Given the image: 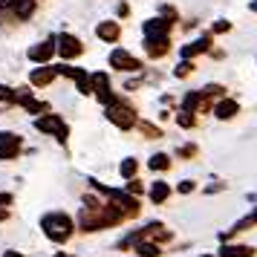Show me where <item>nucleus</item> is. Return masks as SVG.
I'll use <instances>...</instances> for the list:
<instances>
[{
  "mask_svg": "<svg viewBox=\"0 0 257 257\" xmlns=\"http://www.w3.org/2000/svg\"><path fill=\"white\" fill-rule=\"evenodd\" d=\"M41 228H44V234H47L52 243H67V240L72 237V220L64 214V211L47 214V217L41 220Z\"/></svg>",
  "mask_w": 257,
  "mask_h": 257,
  "instance_id": "nucleus-1",
  "label": "nucleus"
},
{
  "mask_svg": "<svg viewBox=\"0 0 257 257\" xmlns=\"http://www.w3.org/2000/svg\"><path fill=\"white\" fill-rule=\"evenodd\" d=\"M90 185H93L95 191H104L107 197H110V202H113V205H116L121 214H124V217H139L142 208H139V199L133 197V194H127V191H113V188H104L98 179H90Z\"/></svg>",
  "mask_w": 257,
  "mask_h": 257,
  "instance_id": "nucleus-2",
  "label": "nucleus"
},
{
  "mask_svg": "<svg viewBox=\"0 0 257 257\" xmlns=\"http://www.w3.org/2000/svg\"><path fill=\"white\" fill-rule=\"evenodd\" d=\"M104 107H107L104 116L110 118L118 130H130L133 124H136V110H133L127 101H116V98H113V101H110V104H104Z\"/></svg>",
  "mask_w": 257,
  "mask_h": 257,
  "instance_id": "nucleus-3",
  "label": "nucleus"
},
{
  "mask_svg": "<svg viewBox=\"0 0 257 257\" xmlns=\"http://www.w3.org/2000/svg\"><path fill=\"white\" fill-rule=\"evenodd\" d=\"M35 130L52 133L58 142H67V124H64V118L55 116V113H44L41 118H35Z\"/></svg>",
  "mask_w": 257,
  "mask_h": 257,
  "instance_id": "nucleus-4",
  "label": "nucleus"
},
{
  "mask_svg": "<svg viewBox=\"0 0 257 257\" xmlns=\"http://www.w3.org/2000/svg\"><path fill=\"white\" fill-rule=\"evenodd\" d=\"M90 84H93V95L101 101V104H110L116 95H113V87H110V75L107 72H93L90 75Z\"/></svg>",
  "mask_w": 257,
  "mask_h": 257,
  "instance_id": "nucleus-5",
  "label": "nucleus"
},
{
  "mask_svg": "<svg viewBox=\"0 0 257 257\" xmlns=\"http://www.w3.org/2000/svg\"><path fill=\"white\" fill-rule=\"evenodd\" d=\"M110 67H116V70H121V72H142V64L139 58H133L130 52H124V49H113L110 52Z\"/></svg>",
  "mask_w": 257,
  "mask_h": 257,
  "instance_id": "nucleus-6",
  "label": "nucleus"
},
{
  "mask_svg": "<svg viewBox=\"0 0 257 257\" xmlns=\"http://www.w3.org/2000/svg\"><path fill=\"white\" fill-rule=\"evenodd\" d=\"M21 153V136L18 133H0V159L3 162H9V159H15Z\"/></svg>",
  "mask_w": 257,
  "mask_h": 257,
  "instance_id": "nucleus-7",
  "label": "nucleus"
},
{
  "mask_svg": "<svg viewBox=\"0 0 257 257\" xmlns=\"http://www.w3.org/2000/svg\"><path fill=\"white\" fill-rule=\"evenodd\" d=\"M55 49H58L64 58H78V55L84 52V44L75 35H61L58 38V47H55Z\"/></svg>",
  "mask_w": 257,
  "mask_h": 257,
  "instance_id": "nucleus-8",
  "label": "nucleus"
},
{
  "mask_svg": "<svg viewBox=\"0 0 257 257\" xmlns=\"http://www.w3.org/2000/svg\"><path fill=\"white\" fill-rule=\"evenodd\" d=\"M211 41H214V35H211V32H205L202 38H197L194 44L182 47L179 52H182V58H194V55H202V52H208V49H211Z\"/></svg>",
  "mask_w": 257,
  "mask_h": 257,
  "instance_id": "nucleus-9",
  "label": "nucleus"
},
{
  "mask_svg": "<svg viewBox=\"0 0 257 257\" xmlns=\"http://www.w3.org/2000/svg\"><path fill=\"white\" fill-rule=\"evenodd\" d=\"M145 49L151 58H165L168 49H171V41L168 38H145Z\"/></svg>",
  "mask_w": 257,
  "mask_h": 257,
  "instance_id": "nucleus-10",
  "label": "nucleus"
},
{
  "mask_svg": "<svg viewBox=\"0 0 257 257\" xmlns=\"http://www.w3.org/2000/svg\"><path fill=\"white\" fill-rule=\"evenodd\" d=\"M55 75H58L55 67H41V70H32L29 81H32V87H47V84L55 81Z\"/></svg>",
  "mask_w": 257,
  "mask_h": 257,
  "instance_id": "nucleus-11",
  "label": "nucleus"
},
{
  "mask_svg": "<svg viewBox=\"0 0 257 257\" xmlns=\"http://www.w3.org/2000/svg\"><path fill=\"white\" fill-rule=\"evenodd\" d=\"M168 32H171V21L156 18V21L145 24V38H168Z\"/></svg>",
  "mask_w": 257,
  "mask_h": 257,
  "instance_id": "nucleus-12",
  "label": "nucleus"
},
{
  "mask_svg": "<svg viewBox=\"0 0 257 257\" xmlns=\"http://www.w3.org/2000/svg\"><path fill=\"white\" fill-rule=\"evenodd\" d=\"M52 52H55V44H52V38L44 41V44H35V47L29 49V58L32 61H41V64H47L52 58Z\"/></svg>",
  "mask_w": 257,
  "mask_h": 257,
  "instance_id": "nucleus-13",
  "label": "nucleus"
},
{
  "mask_svg": "<svg viewBox=\"0 0 257 257\" xmlns=\"http://www.w3.org/2000/svg\"><path fill=\"white\" fill-rule=\"evenodd\" d=\"M142 237H145V240H171V231L165 228L162 222H148V225L142 228Z\"/></svg>",
  "mask_w": 257,
  "mask_h": 257,
  "instance_id": "nucleus-14",
  "label": "nucleus"
},
{
  "mask_svg": "<svg viewBox=\"0 0 257 257\" xmlns=\"http://www.w3.org/2000/svg\"><path fill=\"white\" fill-rule=\"evenodd\" d=\"M237 110H240V104L234 101V98H222L220 104L214 107V113H217V118H222V121H228V118L237 116Z\"/></svg>",
  "mask_w": 257,
  "mask_h": 257,
  "instance_id": "nucleus-15",
  "label": "nucleus"
},
{
  "mask_svg": "<svg viewBox=\"0 0 257 257\" xmlns=\"http://www.w3.org/2000/svg\"><path fill=\"white\" fill-rule=\"evenodd\" d=\"M182 110H191V113H202L205 110V95L199 93H188L185 98H182Z\"/></svg>",
  "mask_w": 257,
  "mask_h": 257,
  "instance_id": "nucleus-16",
  "label": "nucleus"
},
{
  "mask_svg": "<svg viewBox=\"0 0 257 257\" xmlns=\"http://www.w3.org/2000/svg\"><path fill=\"white\" fill-rule=\"evenodd\" d=\"M98 38L101 41H107V44H113V41H118V35H121V29H118V24H113V21H104V24H98Z\"/></svg>",
  "mask_w": 257,
  "mask_h": 257,
  "instance_id": "nucleus-17",
  "label": "nucleus"
},
{
  "mask_svg": "<svg viewBox=\"0 0 257 257\" xmlns=\"http://www.w3.org/2000/svg\"><path fill=\"white\" fill-rule=\"evenodd\" d=\"M225 243V240H222ZM220 257H254V248L251 245H222L220 248Z\"/></svg>",
  "mask_w": 257,
  "mask_h": 257,
  "instance_id": "nucleus-18",
  "label": "nucleus"
},
{
  "mask_svg": "<svg viewBox=\"0 0 257 257\" xmlns=\"http://www.w3.org/2000/svg\"><path fill=\"white\" fill-rule=\"evenodd\" d=\"M148 197H151V202H156V205H162L165 199L171 197V185L168 182H153L151 191H148Z\"/></svg>",
  "mask_w": 257,
  "mask_h": 257,
  "instance_id": "nucleus-19",
  "label": "nucleus"
},
{
  "mask_svg": "<svg viewBox=\"0 0 257 257\" xmlns=\"http://www.w3.org/2000/svg\"><path fill=\"white\" fill-rule=\"evenodd\" d=\"M136 251H139V257H159V254H162L159 243H153V240H145V237H142L139 243H136Z\"/></svg>",
  "mask_w": 257,
  "mask_h": 257,
  "instance_id": "nucleus-20",
  "label": "nucleus"
},
{
  "mask_svg": "<svg viewBox=\"0 0 257 257\" xmlns=\"http://www.w3.org/2000/svg\"><path fill=\"white\" fill-rule=\"evenodd\" d=\"M21 104H24L26 110H29V113H47V110H49L47 101H38V98H32V95H26Z\"/></svg>",
  "mask_w": 257,
  "mask_h": 257,
  "instance_id": "nucleus-21",
  "label": "nucleus"
},
{
  "mask_svg": "<svg viewBox=\"0 0 257 257\" xmlns=\"http://www.w3.org/2000/svg\"><path fill=\"white\" fill-rule=\"evenodd\" d=\"M151 168L153 171H168V168H171V156H168V153H153Z\"/></svg>",
  "mask_w": 257,
  "mask_h": 257,
  "instance_id": "nucleus-22",
  "label": "nucleus"
},
{
  "mask_svg": "<svg viewBox=\"0 0 257 257\" xmlns=\"http://www.w3.org/2000/svg\"><path fill=\"white\" fill-rule=\"evenodd\" d=\"M176 124H179V127H185V130H191L194 124H197V118H194V113H191V110H179Z\"/></svg>",
  "mask_w": 257,
  "mask_h": 257,
  "instance_id": "nucleus-23",
  "label": "nucleus"
},
{
  "mask_svg": "<svg viewBox=\"0 0 257 257\" xmlns=\"http://www.w3.org/2000/svg\"><path fill=\"white\" fill-rule=\"evenodd\" d=\"M139 130L145 133V139H162V130L156 127V124H151V121H142Z\"/></svg>",
  "mask_w": 257,
  "mask_h": 257,
  "instance_id": "nucleus-24",
  "label": "nucleus"
},
{
  "mask_svg": "<svg viewBox=\"0 0 257 257\" xmlns=\"http://www.w3.org/2000/svg\"><path fill=\"white\" fill-rule=\"evenodd\" d=\"M118 171H121V176H124V179H130V176H136V171H139V162H136V159H124Z\"/></svg>",
  "mask_w": 257,
  "mask_h": 257,
  "instance_id": "nucleus-25",
  "label": "nucleus"
},
{
  "mask_svg": "<svg viewBox=\"0 0 257 257\" xmlns=\"http://www.w3.org/2000/svg\"><path fill=\"white\" fill-rule=\"evenodd\" d=\"M191 72H194V64H191V58H185V61H182V64L174 70V75H176V78H188Z\"/></svg>",
  "mask_w": 257,
  "mask_h": 257,
  "instance_id": "nucleus-26",
  "label": "nucleus"
},
{
  "mask_svg": "<svg viewBox=\"0 0 257 257\" xmlns=\"http://www.w3.org/2000/svg\"><path fill=\"white\" fill-rule=\"evenodd\" d=\"M199 93L205 95V98H217V95H222V93H225V90H222L220 84H205V87H202Z\"/></svg>",
  "mask_w": 257,
  "mask_h": 257,
  "instance_id": "nucleus-27",
  "label": "nucleus"
},
{
  "mask_svg": "<svg viewBox=\"0 0 257 257\" xmlns=\"http://www.w3.org/2000/svg\"><path fill=\"white\" fill-rule=\"evenodd\" d=\"M176 156H179V159H194V156H197V145H182V148H176Z\"/></svg>",
  "mask_w": 257,
  "mask_h": 257,
  "instance_id": "nucleus-28",
  "label": "nucleus"
},
{
  "mask_svg": "<svg viewBox=\"0 0 257 257\" xmlns=\"http://www.w3.org/2000/svg\"><path fill=\"white\" fill-rule=\"evenodd\" d=\"M0 101L15 104V90H12V87H3V84H0Z\"/></svg>",
  "mask_w": 257,
  "mask_h": 257,
  "instance_id": "nucleus-29",
  "label": "nucleus"
},
{
  "mask_svg": "<svg viewBox=\"0 0 257 257\" xmlns=\"http://www.w3.org/2000/svg\"><path fill=\"white\" fill-rule=\"evenodd\" d=\"M124 191L136 197V194H142V182H139V179H133V176H130V179H127V185H124Z\"/></svg>",
  "mask_w": 257,
  "mask_h": 257,
  "instance_id": "nucleus-30",
  "label": "nucleus"
},
{
  "mask_svg": "<svg viewBox=\"0 0 257 257\" xmlns=\"http://www.w3.org/2000/svg\"><path fill=\"white\" fill-rule=\"evenodd\" d=\"M176 191H179V194H194V191H197V182H194V179H185V182H179Z\"/></svg>",
  "mask_w": 257,
  "mask_h": 257,
  "instance_id": "nucleus-31",
  "label": "nucleus"
},
{
  "mask_svg": "<svg viewBox=\"0 0 257 257\" xmlns=\"http://www.w3.org/2000/svg\"><path fill=\"white\" fill-rule=\"evenodd\" d=\"M228 29H231V24H228V21H217V24H214V29H211V35H220V32H228Z\"/></svg>",
  "mask_w": 257,
  "mask_h": 257,
  "instance_id": "nucleus-32",
  "label": "nucleus"
},
{
  "mask_svg": "<svg viewBox=\"0 0 257 257\" xmlns=\"http://www.w3.org/2000/svg\"><path fill=\"white\" fill-rule=\"evenodd\" d=\"M222 188H225V182H214V185L205 188V194H217V191H222Z\"/></svg>",
  "mask_w": 257,
  "mask_h": 257,
  "instance_id": "nucleus-33",
  "label": "nucleus"
},
{
  "mask_svg": "<svg viewBox=\"0 0 257 257\" xmlns=\"http://www.w3.org/2000/svg\"><path fill=\"white\" fill-rule=\"evenodd\" d=\"M6 217H9V205H0V222L6 220Z\"/></svg>",
  "mask_w": 257,
  "mask_h": 257,
  "instance_id": "nucleus-34",
  "label": "nucleus"
},
{
  "mask_svg": "<svg viewBox=\"0 0 257 257\" xmlns=\"http://www.w3.org/2000/svg\"><path fill=\"white\" fill-rule=\"evenodd\" d=\"M3 257H24V254H18V251H6Z\"/></svg>",
  "mask_w": 257,
  "mask_h": 257,
  "instance_id": "nucleus-35",
  "label": "nucleus"
},
{
  "mask_svg": "<svg viewBox=\"0 0 257 257\" xmlns=\"http://www.w3.org/2000/svg\"><path fill=\"white\" fill-rule=\"evenodd\" d=\"M251 12H257V0H251Z\"/></svg>",
  "mask_w": 257,
  "mask_h": 257,
  "instance_id": "nucleus-36",
  "label": "nucleus"
},
{
  "mask_svg": "<svg viewBox=\"0 0 257 257\" xmlns=\"http://www.w3.org/2000/svg\"><path fill=\"white\" fill-rule=\"evenodd\" d=\"M55 257H67V254H64V251H58V254H55Z\"/></svg>",
  "mask_w": 257,
  "mask_h": 257,
  "instance_id": "nucleus-37",
  "label": "nucleus"
},
{
  "mask_svg": "<svg viewBox=\"0 0 257 257\" xmlns=\"http://www.w3.org/2000/svg\"><path fill=\"white\" fill-rule=\"evenodd\" d=\"M202 257H211V254H202Z\"/></svg>",
  "mask_w": 257,
  "mask_h": 257,
  "instance_id": "nucleus-38",
  "label": "nucleus"
}]
</instances>
